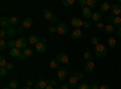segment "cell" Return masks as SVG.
I'll return each mask as SVG.
<instances>
[{
	"label": "cell",
	"instance_id": "6da1fadb",
	"mask_svg": "<svg viewBox=\"0 0 121 89\" xmlns=\"http://www.w3.org/2000/svg\"><path fill=\"white\" fill-rule=\"evenodd\" d=\"M95 54H96V57H98V58H103L105 54H107V48L103 46V45H97L96 47H95Z\"/></svg>",
	"mask_w": 121,
	"mask_h": 89
},
{
	"label": "cell",
	"instance_id": "7bdbcfd3",
	"mask_svg": "<svg viewBox=\"0 0 121 89\" xmlns=\"http://www.w3.org/2000/svg\"><path fill=\"white\" fill-rule=\"evenodd\" d=\"M86 1L87 0H79V4H80V6H82V8L86 7Z\"/></svg>",
	"mask_w": 121,
	"mask_h": 89
},
{
	"label": "cell",
	"instance_id": "7402d4cb",
	"mask_svg": "<svg viewBox=\"0 0 121 89\" xmlns=\"http://www.w3.org/2000/svg\"><path fill=\"white\" fill-rule=\"evenodd\" d=\"M110 7H112V5H110L109 3H103L102 5H100V12H107L110 10Z\"/></svg>",
	"mask_w": 121,
	"mask_h": 89
},
{
	"label": "cell",
	"instance_id": "603a6c76",
	"mask_svg": "<svg viewBox=\"0 0 121 89\" xmlns=\"http://www.w3.org/2000/svg\"><path fill=\"white\" fill-rule=\"evenodd\" d=\"M50 67L51 69H59V62L57 59H53V60L50 62Z\"/></svg>",
	"mask_w": 121,
	"mask_h": 89
},
{
	"label": "cell",
	"instance_id": "6f0895ef",
	"mask_svg": "<svg viewBox=\"0 0 121 89\" xmlns=\"http://www.w3.org/2000/svg\"><path fill=\"white\" fill-rule=\"evenodd\" d=\"M21 89H32V88H30V87H28V85H26V87H22Z\"/></svg>",
	"mask_w": 121,
	"mask_h": 89
},
{
	"label": "cell",
	"instance_id": "30bf717a",
	"mask_svg": "<svg viewBox=\"0 0 121 89\" xmlns=\"http://www.w3.org/2000/svg\"><path fill=\"white\" fill-rule=\"evenodd\" d=\"M68 85H69V88H72V89H74L75 87H79L78 85V78L75 76L69 77L68 78Z\"/></svg>",
	"mask_w": 121,
	"mask_h": 89
},
{
	"label": "cell",
	"instance_id": "680465c9",
	"mask_svg": "<svg viewBox=\"0 0 121 89\" xmlns=\"http://www.w3.org/2000/svg\"><path fill=\"white\" fill-rule=\"evenodd\" d=\"M45 89H55V88H53V87H51V85H47Z\"/></svg>",
	"mask_w": 121,
	"mask_h": 89
},
{
	"label": "cell",
	"instance_id": "8fae6325",
	"mask_svg": "<svg viewBox=\"0 0 121 89\" xmlns=\"http://www.w3.org/2000/svg\"><path fill=\"white\" fill-rule=\"evenodd\" d=\"M47 87V81L43 80V78H40V80L35 83V89H45Z\"/></svg>",
	"mask_w": 121,
	"mask_h": 89
},
{
	"label": "cell",
	"instance_id": "ac0fdd59",
	"mask_svg": "<svg viewBox=\"0 0 121 89\" xmlns=\"http://www.w3.org/2000/svg\"><path fill=\"white\" fill-rule=\"evenodd\" d=\"M44 17H45V19H46V21H51V19L53 18V13H52V11H51V10L46 8L45 11H44Z\"/></svg>",
	"mask_w": 121,
	"mask_h": 89
},
{
	"label": "cell",
	"instance_id": "ffe728a7",
	"mask_svg": "<svg viewBox=\"0 0 121 89\" xmlns=\"http://www.w3.org/2000/svg\"><path fill=\"white\" fill-rule=\"evenodd\" d=\"M45 51H46V45L43 43V42H39L36 45V52L38 53H44Z\"/></svg>",
	"mask_w": 121,
	"mask_h": 89
},
{
	"label": "cell",
	"instance_id": "836d02e7",
	"mask_svg": "<svg viewBox=\"0 0 121 89\" xmlns=\"http://www.w3.org/2000/svg\"><path fill=\"white\" fill-rule=\"evenodd\" d=\"M7 36V31L6 29H1L0 30V37H1V40H5V37Z\"/></svg>",
	"mask_w": 121,
	"mask_h": 89
},
{
	"label": "cell",
	"instance_id": "52a82bcc",
	"mask_svg": "<svg viewBox=\"0 0 121 89\" xmlns=\"http://www.w3.org/2000/svg\"><path fill=\"white\" fill-rule=\"evenodd\" d=\"M70 23H72V27H73L74 29H80V28H81V27L84 25V22H82L80 18H78V17L73 18Z\"/></svg>",
	"mask_w": 121,
	"mask_h": 89
},
{
	"label": "cell",
	"instance_id": "3957f363",
	"mask_svg": "<svg viewBox=\"0 0 121 89\" xmlns=\"http://www.w3.org/2000/svg\"><path fill=\"white\" fill-rule=\"evenodd\" d=\"M29 41L27 40L26 37H21V39H17V41H16V48H18V49H24L27 48V43H28Z\"/></svg>",
	"mask_w": 121,
	"mask_h": 89
},
{
	"label": "cell",
	"instance_id": "5b68a950",
	"mask_svg": "<svg viewBox=\"0 0 121 89\" xmlns=\"http://www.w3.org/2000/svg\"><path fill=\"white\" fill-rule=\"evenodd\" d=\"M56 59H57V60H58L59 63L65 64L67 66H69V65H70V63H69V58H68V55H67L65 53H60V54H58Z\"/></svg>",
	"mask_w": 121,
	"mask_h": 89
},
{
	"label": "cell",
	"instance_id": "c3c4849f",
	"mask_svg": "<svg viewBox=\"0 0 121 89\" xmlns=\"http://www.w3.org/2000/svg\"><path fill=\"white\" fill-rule=\"evenodd\" d=\"M60 89H69V85L67 83H63L62 85H60Z\"/></svg>",
	"mask_w": 121,
	"mask_h": 89
},
{
	"label": "cell",
	"instance_id": "8d00e7d4",
	"mask_svg": "<svg viewBox=\"0 0 121 89\" xmlns=\"http://www.w3.org/2000/svg\"><path fill=\"white\" fill-rule=\"evenodd\" d=\"M46 29H47V31H50V33H57V27L50 25V27H47Z\"/></svg>",
	"mask_w": 121,
	"mask_h": 89
},
{
	"label": "cell",
	"instance_id": "d4e9b609",
	"mask_svg": "<svg viewBox=\"0 0 121 89\" xmlns=\"http://www.w3.org/2000/svg\"><path fill=\"white\" fill-rule=\"evenodd\" d=\"M9 87L11 88V89H17V87H18V81H17V80H11V81H10V83H9Z\"/></svg>",
	"mask_w": 121,
	"mask_h": 89
},
{
	"label": "cell",
	"instance_id": "b9f144b4",
	"mask_svg": "<svg viewBox=\"0 0 121 89\" xmlns=\"http://www.w3.org/2000/svg\"><path fill=\"white\" fill-rule=\"evenodd\" d=\"M96 28L98 29V30H103V29H104L105 27H104V24H103V23H100V22H99V23H97Z\"/></svg>",
	"mask_w": 121,
	"mask_h": 89
},
{
	"label": "cell",
	"instance_id": "277c9868",
	"mask_svg": "<svg viewBox=\"0 0 121 89\" xmlns=\"http://www.w3.org/2000/svg\"><path fill=\"white\" fill-rule=\"evenodd\" d=\"M110 11H112L113 16L119 17L121 15V5L120 4H113L112 7H110Z\"/></svg>",
	"mask_w": 121,
	"mask_h": 89
},
{
	"label": "cell",
	"instance_id": "ee69618b",
	"mask_svg": "<svg viewBox=\"0 0 121 89\" xmlns=\"http://www.w3.org/2000/svg\"><path fill=\"white\" fill-rule=\"evenodd\" d=\"M6 69H7L9 71L13 70V64H12V63H7V65H6Z\"/></svg>",
	"mask_w": 121,
	"mask_h": 89
},
{
	"label": "cell",
	"instance_id": "9c48e42d",
	"mask_svg": "<svg viewBox=\"0 0 121 89\" xmlns=\"http://www.w3.org/2000/svg\"><path fill=\"white\" fill-rule=\"evenodd\" d=\"M0 25H1L4 29H7L11 27V22H10V18H6V17H1L0 18Z\"/></svg>",
	"mask_w": 121,
	"mask_h": 89
},
{
	"label": "cell",
	"instance_id": "5bb4252c",
	"mask_svg": "<svg viewBox=\"0 0 121 89\" xmlns=\"http://www.w3.org/2000/svg\"><path fill=\"white\" fill-rule=\"evenodd\" d=\"M82 16L85 17V19H88V18H91V17H92V10H91V8H88V7H85V8H82Z\"/></svg>",
	"mask_w": 121,
	"mask_h": 89
},
{
	"label": "cell",
	"instance_id": "6125c7cd",
	"mask_svg": "<svg viewBox=\"0 0 121 89\" xmlns=\"http://www.w3.org/2000/svg\"><path fill=\"white\" fill-rule=\"evenodd\" d=\"M120 4H121V0H120Z\"/></svg>",
	"mask_w": 121,
	"mask_h": 89
},
{
	"label": "cell",
	"instance_id": "8992f818",
	"mask_svg": "<svg viewBox=\"0 0 121 89\" xmlns=\"http://www.w3.org/2000/svg\"><path fill=\"white\" fill-rule=\"evenodd\" d=\"M70 36H72V39H74V40H76V39H86V35L82 34L80 29H74L73 33L70 34Z\"/></svg>",
	"mask_w": 121,
	"mask_h": 89
},
{
	"label": "cell",
	"instance_id": "681fc988",
	"mask_svg": "<svg viewBox=\"0 0 121 89\" xmlns=\"http://www.w3.org/2000/svg\"><path fill=\"white\" fill-rule=\"evenodd\" d=\"M99 89H109V85L108 84H102V85H99Z\"/></svg>",
	"mask_w": 121,
	"mask_h": 89
},
{
	"label": "cell",
	"instance_id": "4316f807",
	"mask_svg": "<svg viewBox=\"0 0 121 89\" xmlns=\"http://www.w3.org/2000/svg\"><path fill=\"white\" fill-rule=\"evenodd\" d=\"M23 53H24V55L27 57V58H30L33 54H34V52H33V49H30V48H26L24 51H23Z\"/></svg>",
	"mask_w": 121,
	"mask_h": 89
},
{
	"label": "cell",
	"instance_id": "2e32d148",
	"mask_svg": "<svg viewBox=\"0 0 121 89\" xmlns=\"http://www.w3.org/2000/svg\"><path fill=\"white\" fill-rule=\"evenodd\" d=\"M114 31H115L114 24H108V25H105V28H104V33H105V34L110 35V34H113Z\"/></svg>",
	"mask_w": 121,
	"mask_h": 89
},
{
	"label": "cell",
	"instance_id": "f546056e",
	"mask_svg": "<svg viewBox=\"0 0 121 89\" xmlns=\"http://www.w3.org/2000/svg\"><path fill=\"white\" fill-rule=\"evenodd\" d=\"M84 58H85V60H87V62H88V60H91V59L93 58V54L91 53V52H88V51H87V52H85V53H84Z\"/></svg>",
	"mask_w": 121,
	"mask_h": 89
},
{
	"label": "cell",
	"instance_id": "db71d44e",
	"mask_svg": "<svg viewBox=\"0 0 121 89\" xmlns=\"http://www.w3.org/2000/svg\"><path fill=\"white\" fill-rule=\"evenodd\" d=\"M116 34H117V36H119V37H121V27L116 30Z\"/></svg>",
	"mask_w": 121,
	"mask_h": 89
},
{
	"label": "cell",
	"instance_id": "e0dca14e",
	"mask_svg": "<svg viewBox=\"0 0 121 89\" xmlns=\"http://www.w3.org/2000/svg\"><path fill=\"white\" fill-rule=\"evenodd\" d=\"M92 21L93 22H97V23H99L100 22V19H102V12H93L92 13Z\"/></svg>",
	"mask_w": 121,
	"mask_h": 89
},
{
	"label": "cell",
	"instance_id": "4dcf8cb0",
	"mask_svg": "<svg viewBox=\"0 0 121 89\" xmlns=\"http://www.w3.org/2000/svg\"><path fill=\"white\" fill-rule=\"evenodd\" d=\"M7 69L6 67H0V76L1 77H6L7 76Z\"/></svg>",
	"mask_w": 121,
	"mask_h": 89
},
{
	"label": "cell",
	"instance_id": "74e56055",
	"mask_svg": "<svg viewBox=\"0 0 121 89\" xmlns=\"http://www.w3.org/2000/svg\"><path fill=\"white\" fill-rule=\"evenodd\" d=\"M10 22H11V25H15L18 23V18L17 17H11L10 18Z\"/></svg>",
	"mask_w": 121,
	"mask_h": 89
},
{
	"label": "cell",
	"instance_id": "7a4b0ae2",
	"mask_svg": "<svg viewBox=\"0 0 121 89\" xmlns=\"http://www.w3.org/2000/svg\"><path fill=\"white\" fill-rule=\"evenodd\" d=\"M69 75V71L67 67H59L58 71H57V77L59 81H65V78L68 77Z\"/></svg>",
	"mask_w": 121,
	"mask_h": 89
},
{
	"label": "cell",
	"instance_id": "bcb514c9",
	"mask_svg": "<svg viewBox=\"0 0 121 89\" xmlns=\"http://www.w3.org/2000/svg\"><path fill=\"white\" fill-rule=\"evenodd\" d=\"M90 88H91V89H99V85L96 84V83H92V84L90 85Z\"/></svg>",
	"mask_w": 121,
	"mask_h": 89
},
{
	"label": "cell",
	"instance_id": "d6a6232c",
	"mask_svg": "<svg viewBox=\"0 0 121 89\" xmlns=\"http://www.w3.org/2000/svg\"><path fill=\"white\" fill-rule=\"evenodd\" d=\"M6 47H7V42L5 40H0V49L4 51V49H6Z\"/></svg>",
	"mask_w": 121,
	"mask_h": 89
},
{
	"label": "cell",
	"instance_id": "f5cc1de1",
	"mask_svg": "<svg viewBox=\"0 0 121 89\" xmlns=\"http://www.w3.org/2000/svg\"><path fill=\"white\" fill-rule=\"evenodd\" d=\"M23 31H24V28H23V27L21 25V27H19V28H18V33H19V34H22Z\"/></svg>",
	"mask_w": 121,
	"mask_h": 89
},
{
	"label": "cell",
	"instance_id": "e575fe53",
	"mask_svg": "<svg viewBox=\"0 0 121 89\" xmlns=\"http://www.w3.org/2000/svg\"><path fill=\"white\" fill-rule=\"evenodd\" d=\"M91 43L95 45V47H96L97 45H99V39H98V37H96V36H93L92 39H91Z\"/></svg>",
	"mask_w": 121,
	"mask_h": 89
},
{
	"label": "cell",
	"instance_id": "f35d334b",
	"mask_svg": "<svg viewBox=\"0 0 121 89\" xmlns=\"http://www.w3.org/2000/svg\"><path fill=\"white\" fill-rule=\"evenodd\" d=\"M73 76H75V77L78 78V80H82V78H84L82 74H81V72H78V71H76V72H74V75H73Z\"/></svg>",
	"mask_w": 121,
	"mask_h": 89
},
{
	"label": "cell",
	"instance_id": "9a60e30c",
	"mask_svg": "<svg viewBox=\"0 0 121 89\" xmlns=\"http://www.w3.org/2000/svg\"><path fill=\"white\" fill-rule=\"evenodd\" d=\"M28 41H29V43H32V45H38L39 42H40V39L36 36V35H30L29 37H28Z\"/></svg>",
	"mask_w": 121,
	"mask_h": 89
},
{
	"label": "cell",
	"instance_id": "484cf974",
	"mask_svg": "<svg viewBox=\"0 0 121 89\" xmlns=\"http://www.w3.org/2000/svg\"><path fill=\"white\" fill-rule=\"evenodd\" d=\"M95 6H96V0H87V1H86V7L92 10Z\"/></svg>",
	"mask_w": 121,
	"mask_h": 89
},
{
	"label": "cell",
	"instance_id": "ab89813d",
	"mask_svg": "<svg viewBox=\"0 0 121 89\" xmlns=\"http://www.w3.org/2000/svg\"><path fill=\"white\" fill-rule=\"evenodd\" d=\"M78 89H91V88H90V85H88V84L82 83V84H80V85L78 87Z\"/></svg>",
	"mask_w": 121,
	"mask_h": 89
},
{
	"label": "cell",
	"instance_id": "9f6ffc18",
	"mask_svg": "<svg viewBox=\"0 0 121 89\" xmlns=\"http://www.w3.org/2000/svg\"><path fill=\"white\" fill-rule=\"evenodd\" d=\"M40 42H43V43H45V45H46L47 40H46V39H40Z\"/></svg>",
	"mask_w": 121,
	"mask_h": 89
},
{
	"label": "cell",
	"instance_id": "cb8c5ba5",
	"mask_svg": "<svg viewBox=\"0 0 121 89\" xmlns=\"http://www.w3.org/2000/svg\"><path fill=\"white\" fill-rule=\"evenodd\" d=\"M108 46L110 47V48H114L115 46H116V40L114 37H109L108 39Z\"/></svg>",
	"mask_w": 121,
	"mask_h": 89
},
{
	"label": "cell",
	"instance_id": "94428289",
	"mask_svg": "<svg viewBox=\"0 0 121 89\" xmlns=\"http://www.w3.org/2000/svg\"><path fill=\"white\" fill-rule=\"evenodd\" d=\"M56 89H60V88H56Z\"/></svg>",
	"mask_w": 121,
	"mask_h": 89
},
{
	"label": "cell",
	"instance_id": "d590c367",
	"mask_svg": "<svg viewBox=\"0 0 121 89\" xmlns=\"http://www.w3.org/2000/svg\"><path fill=\"white\" fill-rule=\"evenodd\" d=\"M7 63H6V59L4 57H0V66L1 67H6Z\"/></svg>",
	"mask_w": 121,
	"mask_h": 89
},
{
	"label": "cell",
	"instance_id": "91938a15",
	"mask_svg": "<svg viewBox=\"0 0 121 89\" xmlns=\"http://www.w3.org/2000/svg\"><path fill=\"white\" fill-rule=\"evenodd\" d=\"M3 89H11V88H10V87H4Z\"/></svg>",
	"mask_w": 121,
	"mask_h": 89
},
{
	"label": "cell",
	"instance_id": "d6986e66",
	"mask_svg": "<svg viewBox=\"0 0 121 89\" xmlns=\"http://www.w3.org/2000/svg\"><path fill=\"white\" fill-rule=\"evenodd\" d=\"M6 31H7V36H9V37H13V36L16 35V33H17L16 28H15L13 25H11L10 28H7V29H6Z\"/></svg>",
	"mask_w": 121,
	"mask_h": 89
},
{
	"label": "cell",
	"instance_id": "f907efd6",
	"mask_svg": "<svg viewBox=\"0 0 121 89\" xmlns=\"http://www.w3.org/2000/svg\"><path fill=\"white\" fill-rule=\"evenodd\" d=\"M90 25H91V24H90V22H84V25H82V27H84V28H86V29H88V28H90Z\"/></svg>",
	"mask_w": 121,
	"mask_h": 89
},
{
	"label": "cell",
	"instance_id": "4fadbf2b",
	"mask_svg": "<svg viewBox=\"0 0 121 89\" xmlns=\"http://www.w3.org/2000/svg\"><path fill=\"white\" fill-rule=\"evenodd\" d=\"M95 69V63L92 60H88L86 64H85V71L86 72H92Z\"/></svg>",
	"mask_w": 121,
	"mask_h": 89
},
{
	"label": "cell",
	"instance_id": "ba28073f",
	"mask_svg": "<svg viewBox=\"0 0 121 89\" xmlns=\"http://www.w3.org/2000/svg\"><path fill=\"white\" fill-rule=\"evenodd\" d=\"M57 33L60 34V35H65V34L68 33V28H67V25L63 24V23H59V24L57 25Z\"/></svg>",
	"mask_w": 121,
	"mask_h": 89
},
{
	"label": "cell",
	"instance_id": "f1b7e54d",
	"mask_svg": "<svg viewBox=\"0 0 121 89\" xmlns=\"http://www.w3.org/2000/svg\"><path fill=\"white\" fill-rule=\"evenodd\" d=\"M113 23H114V27H117V28H120V27H121V17H115Z\"/></svg>",
	"mask_w": 121,
	"mask_h": 89
},
{
	"label": "cell",
	"instance_id": "44dd1931",
	"mask_svg": "<svg viewBox=\"0 0 121 89\" xmlns=\"http://www.w3.org/2000/svg\"><path fill=\"white\" fill-rule=\"evenodd\" d=\"M10 55L15 57V58H18L19 55H21V51H19L18 48H12V49H10Z\"/></svg>",
	"mask_w": 121,
	"mask_h": 89
},
{
	"label": "cell",
	"instance_id": "816d5d0a",
	"mask_svg": "<svg viewBox=\"0 0 121 89\" xmlns=\"http://www.w3.org/2000/svg\"><path fill=\"white\" fill-rule=\"evenodd\" d=\"M26 58H27V57L24 55V53H23V52L21 53V55H19V57H18V59H21V60H23V59H26Z\"/></svg>",
	"mask_w": 121,
	"mask_h": 89
},
{
	"label": "cell",
	"instance_id": "60d3db41",
	"mask_svg": "<svg viewBox=\"0 0 121 89\" xmlns=\"http://www.w3.org/2000/svg\"><path fill=\"white\" fill-rule=\"evenodd\" d=\"M46 81H47V85L56 87V81H55V80H46Z\"/></svg>",
	"mask_w": 121,
	"mask_h": 89
},
{
	"label": "cell",
	"instance_id": "83f0119b",
	"mask_svg": "<svg viewBox=\"0 0 121 89\" xmlns=\"http://www.w3.org/2000/svg\"><path fill=\"white\" fill-rule=\"evenodd\" d=\"M74 4H75L74 0H63V1H62L63 6H73Z\"/></svg>",
	"mask_w": 121,
	"mask_h": 89
},
{
	"label": "cell",
	"instance_id": "7dc6e473",
	"mask_svg": "<svg viewBox=\"0 0 121 89\" xmlns=\"http://www.w3.org/2000/svg\"><path fill=\"white\" fill-rule=\"evenodd\" d=\"M33 84H34L33 80H28V81H27V85H28V87H32Z\"/></svg>",
	"mask_w": 121,
	"mask_h": 89
},
{
	"label": "cell",
	"instance_id": "7c38bea8",
	"mask_svg": "<svg viewBox=\"0 0 121 89\" xmlns=\"http://www.w3.org/2000/svg\"><path fill=\"white\" fill-rule=\"evenodd\" d=\"M22 27L24 29H30L33 27V18H26L24 21L22 22Z\"/></svg>",
	"mask_w": 121,
	"mask_h": 89
},
{
	"label": "cell",
	"instance_id": "1f68e13d",
	"mask_svg": "<svg viewBox=\"0 0 121 89\" xmlns=\"http://www.w3.org/2000/svg\"><path fill=\"white\" fill-rule=\"evenodd\" d=\"M7 47H9L10 49L16 48V41H13V40H10V41H7Z\"/></svg>",
	"mask_w": 121,
	"mask_h": 89
},
{
	"label": "cell",
	"instance_id": "f6af8a7d",
	"mask_svg": "<svg viewBox=\"0 0 121 89\" xmlns=\"http://www.w3.org/2000/svg\"><path fill=\"white\" fill-rule=\"evenodd\" d=\"M114 18H115V16H113V15L112 16H108L107 17V21L108 22H114Z\"/></svg>",
	"mask_w": 121,
	"mask_h": 89
},
{
	"label": "cell",
	"instance_id": "11a10c76",
	"mask_svg": "<svg viewBox=\"0 0 121 89\" xmlns=\"http://www.w3.org/2000/svg\"><path fill=\"white\" fill-rule=\"evenodd\" d=\"M51 22H52V23H56V22H58V18H57L56 16H53V18L51 19Z\"/></svg>",
	"mask_w": 121,
	"mask_h": 89
}]
</instances>
